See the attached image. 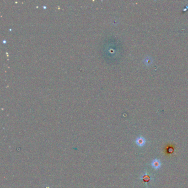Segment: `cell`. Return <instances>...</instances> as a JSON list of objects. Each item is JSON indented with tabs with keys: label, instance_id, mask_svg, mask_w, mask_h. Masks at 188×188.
Wrapping results in <instances>:
<instances>
[{
	"label": "cell",
	"instance_id": "3957f363",
	"mask_svg": "<svg viewBox=\"0 0 188 188\" xmlns=\"http://www.w3.org/2000/svg\"><path fill=\"white\" fill-rule=\"evenodd\" d=\"M161 162L158 159H155L152 162V166L154 169H158L161 168Z\"/></svg>",
	"mask_w": 188,
	"mask_h": 188
},
{
	"label": "cell",
	"instance_id": "6da1fadb",
	"mask_svg": "<svg viewBox=\"0 0 188 188\" xmlns=\"http://www.w3.org/2000/svg\"><path fill=\"white\" fill-rule=\"evenodd\" d=\"M174 151V147L173 145H168L165 148V153L167 155L173 153Z\"/></svg>",
	"mask_w": 188,
	"mask_h": 188
},
{
	"label": "cell",
	"instance_id": "7a4b0ae2",
	"mask_svg": "<svg viewBox=\"0 0 188 188\" xmlns=\"http://www.w3.org/2000/svg\"><path fill=\"white\" fill-rule=\"evenodd\" d=\"M135 142L138 146L142 147L144 146L145 143H146V140H145V139L144 137H139L137 138Z\"/></svg>",
	"mask_w": 188,
	"mask_h": 188
}]
</instances>
